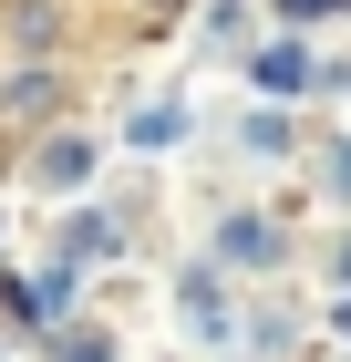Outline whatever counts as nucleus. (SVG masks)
Instances as JSON below:
<instances>
[{"label":"nucleus","mask_w":351,"mask_h":362,"mask_svg":"<svg viewBox=\"0 0 351 362\" xmlns=\"http://www.w3.org/2000/svg\"><path fill=\"white\" fill-rule=\"evenodd\" d=\"M73 52V0H0V62H62Z\"/></svg>","instance_id":"obj_3"},{"label":"nucleus","mask_w":351,"mask_h":362,"mask_svg":"<svg viewBox=\"0 0 351 362\" xmlns=\"http://www.w3.org/2000/svg\"><path fill=\"white\" fill-rule=\"evenodd\" d=\"M21 176H31L42 197H83L93 176H104V145L83 135V124H52V135H31V145H21Z\"/></svg>","instance_id":"obj_2"},{"label":"nucleus","mask_w":351,"mask_h":362,"mask_svg":"<svg viewBox=\"0 0 351 362\" xmlns=\"http://www.w3.org/2000/svg\"><path fill=\"white\" fill-rule=\"evenodd\" d=\"M217 269H279V218L227 207V218H217Z\"/></svg>","instance_id":"obj_4"},{"label":"nucleus","mask_w":351,"mask_h":362,"mask_svg":"<svg viewBox=\"0 0 351 362\" xmlns=\"http://www.w3.org/2000/svg\"><path fill=\"white\" fill-rule=\"evenodd\" d=\"M62 104H73V73L62 62H0V124L11 135H52Z\"/></svg>","instance_id":"obj_1"},{"label":"nucleus","mask_w":351,"mask_h":362,"mask_svg":"<svg viewBox=\"0 0 351 362\" xmlns=\"http://www.w3.org/2000/svg\"><path fill=\"white\" fill-rule=\"evenodd\" d=\"M310 166H321V187H331V197H341V207H351V135H331L321 156H310Z\"/></svg>","instance_id":"obj_7"},{"label":"nucleus","mask_w":351,"mask_h":362,"mask_svg":"<svg viewBox=\"0 0 351 362\" xmlns=\"http://www.w3.org/2000/svg\"><path fill=\"white\" fill-rule=\"evenodd\" d=\"M269 11H279V21H290V31H310V21H341L351 0H269Z\"/></svg>","instance_id":"obj_9"},{"label":"nucleus","mask_w":351,"mask_h":362,"mask_svg":"<svg viewBox=\"0 0 351 362\" xmlns=\"http://www.w3.org/2000/svg\"><path fill=\"white\" fill-rule=\"evenodd\" d=\"M176 135H186V114H176V104H145V114H135V145H176Z\"/></svg>","instance_id":"obj_8"},{"label":"nucleus","mask_w":351,"mask_h":362,"mask_svg":"<svg viewBox=\"0 0 351 362\" xmlns=\"http://www.w3.org/2000/svg\"><path fill=\"white\" fill-rule=\"evenodd\" d=\"M52 362H114V332H93V321H62V332H52Z\"/></svg>","instance_id":"obj_6"},{"label":"nucleus","mask_w":351,"mask_h":362,"mask_svg":"<svg viewBox=\"0 0 351 362\" xmlns=\"http://www.w3.org/2000/svg\"><path fill=\"white\" fill-rule=\"evenodd\" d=\"M331 269H341V279H351V238H341V259H331Z\"/></svg>","instance_id":"obj_10"},{"label":"nucleus","mask_w":351,"mask_h":362,"mask_svg":"<svg viewBox=\"0 0 351 362\" xmlns=\"http://www.w3.org/2000/svg\"><path fill=\"white\" fill-rule=\"evenodd\" d=\"M248 73H258V93H279V104H290V93L310 83V52H299V42H269V52L248 62Z\"/></svg>","instance_id":"obj_5"}]
</instances>
